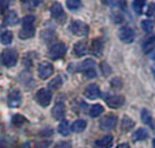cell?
I'll return each instance as SVG.
<instances>
[{
	"instance_id": "7a4b0ae2",
	"label": "cell",
	"mask_w": 155,
	"mask_h": 148,
	"mask_svg": "<svg viewBox=\"0 0 155 148\" xmlns=\"http://www.w3.org/2000/svg\"><path fill=\"white\" fill-rule=\"evenodd\" d=\"M66 51H67L66 45L63 41H56L54 42L51 47L49 48V50H48V56H49L50 59L57 60L63 58L66 55Z\"/></svg>"
},
{
	"instance_id": "9a60e30c",
	"label": "cell",
	"mask_w": 155,
	"mask_h": 148,
	"mask_svg": "<svg viewBox=\"0 0 155 148\" xmlns=\"http://www.w3.org/2000/svg\"><path fill=\"white\" fill-rule=\"evenodd\" d=\"M87 51H88L87 41H85V40H81V41H77L74 45V53L77 57L84 56Z\"/></svg>"
},
{
	"instance_id": "ba28073f",
	"label": "cell",
	"mask_w": 155,
	"mask_h": 148,
	"mask_svg": "<svg viewBox=\"0 0 155 148\" xmlns=\"http://www.w3.org/2000/svg\"><path fill=\"white\" fill-rule=\"evenodd\" d=\"M118 37H120V41H123L124 43H130V42L134 41L135 32L130 27L125 26V27L120 29V31H118Z\"/></svg>"
},
{
	"instance_id": "d590c367",
	"label": "cell",
	"mask_w": 155,
	"mask_h": 148,
	"mask_svg": "<svg viewBox=\"0 0 155 148\" xmlns=\"http://www.w3.org/2000/svg\"><path fill=\"white\" fill-rule=\"evenodd\" d=\"M22 1L26 2V4H29L32 7H37L42 2V0H22Z\"/></svg>"
},
{
	"instance_id": "ffe728a7",
	"label": "cell",
	"mask_w": 155,
	"mask_h": 148,
	"mask_svg": "<svg viewBox=\"0 0 155 148\" xmlns=\"http://www.w3.org/2000/svg\"><path fill=\"white\" fill-rule=\"evenodd\" d=\"M71 128L67 120H61L60 124L58 125V133L60 135H63V136H68L71 134Z\"/></svg>"
},
{
	"instance_id": "f35d334b",
	"label": "cell",
	"mask_w": 155,
	"mask_h": 148,
	"mask_svg": "<svg viewBox=\"0 0 155 148\" xmlns=\"http://www.w3.org/2000/svg\"><path fill=\"white\" fill-rule=\"evenodd\" d=\"M116 148H130V145L128 144H120V145H118Z\"/></svg>"
},
{
	"instance_id": "44dd1931",
	"label": "cell",
	"mask_w": 155,
	"mask_h": 148,
	"mask_svg": "<svg viewBox=\"0 0 155 148\" xmlns=\"http://www.w3.org/2000/svg\"><path fill=\"white\" fill-rule=\"evenodd\" d=\"M146 138H148V133L144 128L137 129V130L134 133V135H133V140L134 141H143V140H145Z\"/></svg>"
},
{
	"instance_id": "d6986e66",
	"label": "cell",
	"mask_w": 155,
	"mask_h": 148,
	"mask_svg": "<svg viewBox=\"0 0 155 148\" xmlns=\"http://www.w3.org/2000/svg\"><path fill=\"white\" fill-rule=\"evenodd\" d=\"M34 36H35V28H34V26L32 27H22V29L19 31V38L22 39V40L32 38Z\"/></svg>"
},
{
	"instance_id": "4dcf8cb0",
	"label": "cell",
	"mask_w": 155,
	"mask_h": 148,
	"mask_svg": "<svg viewBox=\"0 0 155 148\" xmlns=\"http://www.w3.org/2000/svg\"><path fill=\"white\" fill-rule=\"evenodd\" d=\"M66 5H67V8L69 10H76L81 7V0H67Z\"/></svg>"
},
{
	"instance_id": "8fae6325",
	"label": "cell",
	"mask_w": 155,
	"mask_h": 148,
	"mask_svg": "<svg viewBox=\"0 0 155 148\" xmlns=\"http://www.w3.org/2000/svg\"><path fill=\"white\" fill-rule=\"evenodd\" d=\"M84 95H85V97H86V98L91 99V100L97 99L99 96H101V90H99V87L95 84L88 85L87 87L85 88Z\"/></svg>"
},
{
	"instance_id": "2e32d148",
	"label": "cell",
	"mask_w": 155,
	"mask_h": 148,
	"mask_svg": "<svg viewBox=\"0 0 155 148\" xmlns=\"http://www.w3.org/2000/svg\"><path fill=\"white\" fill-rule=\"evenodd\" d=\"M91 53L96 57H99L103 53V42L101 39L95 38L91 43Z\"/></svg>"
},
{
	"instance_id": "3957f363",
	"label": "cell",
	"mask_w": 155,
	"mask_h": 148,
	"mask_svg": "<svg viewBox=\"0 0 155 148\" xmlns=\"http://www.w3.org/2000/svg\"><path fill=\"white\" fill-rule=\"evenodd\" d=\"M69 31L71 34H74L75 36H78V37H84V36H87L88 32H89V27L88 25H86L85 22L81 20H74L71 22L69 25Z\"/></svg>"
},
{
	"instance_id": "1f68e13d",
	"label": "cell",
	"mask_w": 155,
	"mask_h": 148,
	"mask_svg": "<svg viewBox=\"0 0 155 148\" xmlns=\"http://www.w3.org/2000/svg\"><path fill=\"white\" fill-rule=\"evenodd\" d=\"M110 86L113 89H116V90H120L123 87V80L118 77H115L110 80Z\"/></svg>"
},
{
	"instance_id": "f546056e",
	"label": "cell",
	"mask_w": 155,
	"mask_h": 148,
	"mask_svg": "<svg viewBox=\"0 0 155 148\" xmlns=\"http://www.w3.org/2000/svg\"><path fill=\"white\" fill-rule=\"evenodd\" d=\"M141 27L145 32H151L152 30H153V27H154V25H153L152 20L145 19V20H143L141 22Z\"/></svg>"
},
{
	"instance_id": "6da1fadb",
	"label": "cell",
	"mask_w": 155,
	"mask_h": 148,
	"mask_svg": "<svg viewBox=\"0 0 155 148\" xmlns=\"http://www.w3.org/2000/svg\"><path fill=\"white\" fill-rule=\"evenodd\" d=\"M18 60V53L15 49L11 48H7L5 49L1 55H0V63L4 65L5 67L11 68L14 67L15 65L17 63Z\"/></svg>"
},
{
	"instance_id": "30bf717a",
	"label": "cell",
	"mask_w": 155,
	"mask_h": 148,
	"mask_svg": "<svg viewBox=\"0 0 155 148\" xmlns=\"http://www.w3.org/2000/svg\"><path fill=\"white\" fill-rule=\"evenodd\" d=\"M105 101L110 108H120L125 102V98L120 95H108L105 98Z\"/></svg>"
},
{
	"instance_id": "4fadbf2b",
	"label": "cell",
	"mask_w": 155,
	"mask_h": 148,
	"mask_svg": "<svg viewBox=\"0 0 155 148\" xmlns=\"http://www.w3.org/2000/svg\"><path fill=\"white\" fill-rule=\"evenodd\" d=\"M51 115L56 120H63L65 117V105L63 102H56V105L54 106L53 110H51Z\"/></svg>"
},
{
	"instance_id": "484cf974",
	"label": "cell",
	"mask_w": 155,
	"mask_h": 148,
	"mask_svg": "<svg viewBox=\"0 0 155 148\" xmlns=\"http://www.w3.org/2000/svg\"><path fill=\"white\" fill-rule=\"evenodd\" d=\"M141 119H142V121H143L144 124H146V125H152V120H153V118H152L151 113H150L147 109H142Z\"/></svg>"
},
{
	"instance_id": "e0dca14e",
	"label": "cell",
	"mask_w": 155,
	"mask_h": 148,
	"mask_svg": "<svg viewBox=\"0 0 155 148\" xmlns=\"http://www.w3.org/2000/svg\"><path fill=\"white\" fill-rule=\"evenodd\" d=\"M18 20H19V17H18L17 12L15 10H10L8 11V14L5 17V25L16 26L18 24Z\"/></svg>"
},
{
	"instance_id": "7c38bea8",
	"label": "cell",
	"mask_w": 155,
	"mask_h": 148,
	"mask_svg": "<svg viewBox=\"0 0 155 148\" xmlns=\"http://www.w3.org/2000/svg\"><path fill=\"white\" fill-rule=\"evenodd\" d=\"M50 14L54 19H56L58 21H63L61 19L65 18V12H64L63 6L59 4V2H54L50 7Z\"/></svg>"
},
{
	"instance_id": "277c9868",
	"label": "cell",
	"mask_w": 155,
	"mask_h": 148,
	"mask_svg": "<svg viewBox=\"0 0 155 148\" xmlns=\"http://www.w3.org/2000/svg\"><path fill=\"white\" fill-rule=\"evenodd\" d=\"M96 63L93 59H86L83 61V63L81 65V70L84 72L85 77L88 79H93L97 76L96 72Z\"/></svg>"
},
{
	"instance_id": "52a82bcc",
	"label": "cell",
	"mask_w": 155,
	"mask_h": 148,
	"mask_svg": "<svg viewBox=\"0 0 155 148\" xmlns=\"http://www.w3.org/2000/svg\"><path fill=\"white\" fill-rule=\"evenodd\" d=\"M117 124V117L113 114H108L105 117H103L101 123H99V127L102 130H112L116 127Z\"/></svg>"
},
{
	"instance_id": "8d00e7d4",
	"label": "cell",
	"mask_w": 155,
	"mask_h": 148,
	"mask_svg": "<svg viewBox=\"0 0 155 148\" xmlns=\"http://www.w3.org/2000/svg\"><path fill=\"white\" fill-rule=\"evenodd\" d=\"M9 5V0H0V10H6Z\"/></svg>"
},
{
	"instance_id": "7402d4cb",
	"label": "cell",
	"mask_w": 155,
	"mask_h": 148,
	"mask_svg": "<svg viewBox=\"0 0 155 148\" xmlns=\"http://www.w3.org/2000/svg\"><path fill=\"white\" fill-rule=\"evenodd\" d=\"M86 126H87V123H86V120L84 119H77L73 124V130L75 133H81V131H84L86 129Z\"/></svg>"
},
{
	"instance_id": "5b68a950",
	"label": "cell",
	"mask_w": 155,
	"mask_h": 148,
	"mask_svg": "<svg viewBox=\"0 0 155 148\" xmlns=\"http://www.w3.org/2000/svg\"><path fill=\"white\" fill-rule=\"evenodd\" d=\"M7 102L9 107L11 108H18V107H20L21 102H22V95H21V92L19 89H11L9 94H8V97H7Z\"/></svg>"
},
{
	"instance_id": "d4e9b609",
	"label": "cell",
	"mask_w": 155,
	"mask_h": 148,
	"mask_svg": "<svg viewBox=\"0 0 155 148\" xmlns=\"http://www.w3.org/2000/svg\"><path fill=\"white\" fill-rule=\"evenodd\" d=\"M61 85H63V79L60 76H56V77L54 78L53 80L50 81L48 86H49L50 89H54V90H56V89H59L61 87Z\"/></svg>"
},
{
	"instance_id": "74e56055",
	"label": "cell",
	"mask_w": 155,
	"mask_h": 148,
	"mask_svg": "<svg viewBox=\"0 0 155 148\" xmlns=\"http://www.w3.org/2000/svg\"><path fill=\"white\" fill-rule=\"evenodd\" d=\"M147 16H153L155 14V4H151L150 5V7L147 9Z\"/></svg>"
},
{
	"instance_id": "60d3db41",
	"label": "cell",
	"mask_w": 155,
	"mask_h": 148,
	"mask_svg": "<svg viewBox=\"0 0 155 148\" xmlns=\"http://www.w3.org/2000/svg\"><path fill=\"white\" fill-rule=\"evenodd\" d=\"M104 5H108V0H102Z\"/></svg>"
},
{
	"instance_id": "9c48e42d",
	"label": "cell",
	"mask_w": 155,
	"mask_h": 148,
	"mask_svg": "<svg viewBox=\"0 0 155 148\" xmlns=\"http://www.w3.org/2000/svg\"><path fill=\"white\" fill-rule=\"evenodd\" d=\"M38 76L40 79L45 80V79H48V78L54 74V67L53 65L49 63H41L38 66Z\"/></svg>"
},
{
	"instance_id": "4316f807",
	"label": "cell",
	"mask_w": 155,
	"mask_h": 148,
	"mask_svg": "<svg viewBox=\"0 0 155 148\" xmlns=\"http://www.w3.org/2000/svg\"><path fill=\"white\" fill-rule=\"evenodd\" d=\"M0 41L4 45H10L11 42H12V32L5 31L2 35L0 36Z\"/></svg>"
},
{
	"instance_id": "d6a6232c",
	"label": "cell",
	"mask_w": 155,
	"mask_h": 148,
	"mask_svg": "<svg viewBox=\"0 0 155 148\" xmlns=\"http://www.w3.org/2000/svg\"><path fill=\"white\" fill-rule=\"evenodd\" d=\"M155 45V37H150V38L146 40V41L144 42V45H143V48H144V50L147 53V50L150 49L151 50L152 48H153V46Z\"/></svg>"
},
{
	"instance_id": "ac0fdd59",
	"label": "cell",
	"mask_w": 155,
	"mask_h": 148,
	"mask_svg": "<svg viewBox=\"0 0 155 148\" xmlns=\"http://www.w3.org/2000/svg\"><path fill=\"white\" fill-rule=\"evenodd\" d=\"M135 126V121L130 117L128 116H124L123 119H122V123H120V128L124 133H127V131L132 130Z\"/></svg>"
},
{
	"instance_id": "83f0119b",
	"label": "cell",
	"mask_w": 155,
	"mask_h": 148,
	"mask_svg": "<svg viewBox=\"0 0 155 148\" xmlns=\"http://www.w3.org/2000/svg\"><path fill=\"white\" fill-rule=\"evenodd\" d=\"M11 120H12V124H14L16 127L22 126V125H24V124L27 121V119H26L25 117L22 116V115H19V114H18V115H15V116L12 117V119H11Z\"/></svg>"
},
{
	"instance_id": "5bb4252c",
	"label": "cell",
	"mask_w": 155,
	"mask_h": 148,
	"mask_svg": "<svg viewBox=\"0 0 155 148\" xmlns=\"http://www.w3.org/2000/svg\"><path fill=\"white\" fill-rule=\"evenodd\" d=\"M112 143H113V136L105 135V136L98 138L97 140H95L94 147L95 148H109L110 145H112Z\"/></svg>"
},
{
	"instance_id": "f1b7e54d",
	"label": "cell",
	"mask_w": 155,
	"mask_h": 148,
	"mask_svg": "<svg viewBox=\"0 0 155 148\" xmlns=\"http://www.w3.org/2000/svg\"><path fill=\"white\" fill-rule=\"evenodd\" d=\"M36 18L32 14H28L22 19V27H32L35 24Z\"/></svg>"
},
{
	"instance_id": "cb8c5ba5",
	"label": "cell",
	"mask_w": 155,
	"mask_h": 148,
	"mask_svg": "<svg viewBox=\"0 0 155 148\" xmlns=\"http://www.w3.org/2000/svg\"><path fill=\"white\" fill-rule=\"evenodd\" d=\"M103 111H104V107L102 105L96 104V105L92 106V108L89 110V115L91 117H98L99 115H102Z\"/></svg>"
},
{
	"instance_id": "e575fe53",
	"label": "cell",
	"mask_w": 155,
	"mask_h": 148,
	"mask_svg": "<svg viewBox=\"0 0 155 148\" xmlns=\"http://www.w3.org/2000/svg\"><path fill=\"white\" fill-rule=\"evenodd\" d=\"M54 148H71V141H59Z\"/></svg>"
},
{
	"instance_id": "603a6c76",
	"label": "cell",
	"mask_w": 155,
	"mask_h": 148,
	"mask_svg": "<svg viewBox=\"0 0 155 148\" xmlns=\"http://www.w3.org/2000/svg\"><path fill=\"white\" fill-rule=\"evenodd\" d=\"M145 5H146V0H133V9L138 14H142Z\"/></svg>"
},
{
	"instance_id": "ab89813d",
	"label": "cell",
	"mask_w": 155,
	"mask_h": 148,
	"mask_svg": "<svg viewBox=\"0 0 155 148\" xmlns=\"http://www.w3.org/2000/svg\"><path fill=\"white\" fill-rule=\"evenodd\" d=\"M152 148H155V139H153L152 141Z\"/></svg>"
},
{
	"instance_id": "836d02e7",
	"label": "cell",
	"mask_w": 155,
	"mask_h": 148,
	"mask_svg": "<svg viewBox=\"0 0 155 148\" xmlns=\"http://www.w3.org/2000/svg\"><path fill=\"white\" fill-rule=\"evenodd\" d=\"M101 69H102L104 76H108V75H110V72H112V68L109 67L108 63H101Z\"/></svg>"
},
{
	"instance_id": "8992f818",
	"label": "cell",
	"mask_w": 155,
	"mask_h": 148,
	"mask_svg": "<svg viewBox=\"0 0 155 148\" xmlns=\"http://www.w3.org/2000/svg\"><path fill=\"white\" fill-rule=\"evenodd\" d=\"M35 98H36V101L38 102L41 107H47V106H49L50 101H51L53 95H51V92L48 89L41 88L36 92Z\"/></svg>"
}]
</instances>
